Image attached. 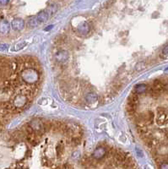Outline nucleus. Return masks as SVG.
<instances>
[{"label": "nucleus", "mask_w": 168, "mask_h": 169, "mask_svg": "<svg viewBox=\"0 0 168 169\" xmlns=\"http://www.w3.org/2000/svg\"><path fill=\"white\" fill-rule=\"evenodd\" d=\"M156 123L160 126H162L168 123V109L166 107H160L156 109Z\"/></svg>", "instance_id": "f257e3e1"}, {"label": "nucleus", "mask_w": 168, "mask_h": 169, "mask_svg": "<svg viewBox=\"0 0 168 169\" xmlns=\"http://www.w3.org/2000/svg\"><path fill=\"white\" fill-rule=\"evenodd\" d=\"M154 118H155V114L152 111H147L145 112H143L139 115L137 119H136V122L143 123L145 125H150L152 124L154 122Z\"/></svg>", "instance_id": "f03ea898"}, {"label": "nucleus", "mask_w": 168, "mask_h": 169, "mask_svg": "<svg viewBox=\"0 0 168 169\" xmlns=\"http://www.w3.org/2000/svg\"><path fill=\"white\" fill-rule=\"evenodd\" d=\"M126 158L127 157H126V155L124 152L116 150V152H115L114 157H113V162L116 164L117 166L122 165L123 162H125Z\"/></svg>", "instance_id": "7ed1b4c3"}, {"label": "nucleus", "mask_w": 168, "mask_h": 169, "mask_svg": "<svg viewBox=\"0 0 168 169\" xmlns=\"http://www.w3.org/2000/svg\"><path fill=\"white\" fill-rule=\"evenodd\" d=\"M151 87L153 88L159 94H161L166 91L165 90V86H164V84H163L162 81L161 80H155L153 81V84H152Z\"/></svg>", "instance_id": "20e7f679"}, {"label": "nucleus", "mask_w": 168, "mask_h": 169, "mask_svg": "<svg viewBox=\"0 0 168 169\" xmlns=\"http://www.w3.org/2000/svg\"><path fill=\"white\" fill-rule=\"evenodd\" d=\"M10 30V25L8 20H0V33L3 35H6Z\"/></svg>", "instance_id": "39448f33"}, {"label": "nucleus", "mask_w": 168, "mask_h": 169, "mask_svg": "<svg viewBox=\"0 0 168 169\" xmlns=\"http://www.w3.org/2000/svg\"><path fill=\"white\" fill-rule=\"evenodd\" d=\"M11 26L14 30H21L25 26V22L22 19L16 18L14 19L11 23Z\"/></svg>", "instance_id": "423d86ee"}, {"label": "nucleus", "mask_w": 168, "mask_h": 169, "mask_svg": "<svg viewBox=\"0 0 168 169\" xmlns=\"http://www.w3.org/2000/svg\"><path fill=\"white\" fill-rule=\"evenodd\" d=\"M124 169H134L135 168V162L132 157H127L125 162L122 165Z\"/></svg>", "instance_id": "0eeeda50"}, {"label": "nucleus", "mask_w": 168, "mask_h": 169, "mask_svg": "<svg viewBox=\"0 0 168 169\" xmlns=\"http://www.w3.org/2000/svg\"><path fill=\"white\" fill-rule=\"evenodd\" d=\"M105 156H106L105 147H98L93 153V157L96 159H101V158L104 157Z\"/></svg>", "instance_id": "6e6552de"}, {"label": "nucleus", "mask_w": 168, "mask_h": 169, "mask_svg": "<svg viewBox=\"0 0 168 169\" xmlns=\"http://www.w3.org/2000/svg\"><path fill=\"white\" fill-rule=\"evenodd\" d=\"M127 102L130 103V104H133L134 106H138V104H139V95L135 92H132L131 95L128 96Z\"/></svg>", "instance_id": "1a4fd4ad"}, {"label": "nucleus", "mask_w": 168, "mask_h": 169, "mask_svg": "<svg viewBox=\"0 0 168 169\" xmlns=\"http://www.w3.org/2000/svg\"><path fill=\"white\" fill-rule=\"evenodd\" d=\"M48 17H49V14H48V12L47 11L40 12V13L37 15V16H36L38 21H39L40 23H43V22L46 21V20H48Z\"/></svg>", "instance_id": "9d476101"}, {"label": "nucleus", "mask_w": 168, "mask_h": 169, "mask_svg": "<svg viewBox=\"0 0 168 169\" xmlns=\"http://www.w3.org/2000/svg\"><path fill=\"white\" fill-rule=\"evenodd\" d=\"M147 91V86L145 85V84H140V85H138L135 86V89H134V92L136 94H142L145 93V91Z\"/></svg>", "instance_id": "9b49d317"}, {"label": "nucleus", "mask_w": 168, "mask_h": 169, "mask_svg": "<svg viewBox=\"0 0 168 169\" xmlns=\"http://www.w3.org/2000/svg\"><path fill=\"white\" fill-rule=\"evenodd\" d=\"M39 24H40V22L38 21L37 18L32 17V18H30L29 20H28V22H27V25H28V27H29V28H35V27H36Z\"/></svg>", "instance_id": "f8f14e48"}, {"label": "nucleus", "mask_w": 168, "mask_h": 169, "mask_svg": "<svg viewBox=\"0 0 168 169\" xmlns=\"http://www.w3.org/2000/svg\"><path fill=\"white\" fill-rule=\"evenodd\" d=\"M42 126H43V130H44V133H47L49 131L52 130V121H49V120H46L44 123H42Z\"/></svg>", "instance_id": "ddd939ff"}, {"label": "nucleus", "mask_w": 168, "mask_h": 169, "mask_svg": "<svg viewBox=\"0 0 168 169\" xmlns=\"http://www.w3.org/2000/svg\"><path fill=\"white\" fill-rule=\"evenodd\" d=\"M64 152V145L63 142H60L57 145L56 147V152H57V156L58 157H61L63 156Z\"/></svg>", "instance_id": "4468645a"}, {"label": "nucleus", "mask_w": 168, "mask_h": 169, "mask_svg": "<svg viewBox=\"0 0 168 169\" xmlns=\"http://www.w3.org/2000/svg\"><path fill=\"white\" fill-rule=\"evenodd\" d=\"M137 109V106H134L133 104H130V103H127L126 105V111L129 114V115H134L135 112Z\"/></svg>", "instance_id": "2eb2a0df"}, {"label": "nucleus", "mask_w": 168, "mask_h": 169, "mask_svg": "<svg viewBox=\"0 0 168 169\" xmlns=\"http://www.w3.org/2000/svg\"><path fill=\"white\" fill-rule=\"evenodd\" d=\"M86 101L88 103H94L97 101V96L95 93H89L86 96Z\"/></svg>", "instance_id": "dca6fc26"}, {"label": "nucleus", "mask_w": 168, "mask_h": 169, "mask_svg": "<svg viewBox=\"0 0 168 169\" xmlns=\"http://www.w3.org/2000/svg\"><path fill=\"white\" fill-rule=\"evenodd\" d=\"M54 42H55V44L58 45V46L64 44V42H65V36L63 35L57 36L56 38L54 39Z\"/></svg>", "instance_id": "f3484780"}, {"label": "nucleus", "mask_w": 168, "mask_h": 169, "mask_svg": "<svg viewBox=\"0 0 168 169\" xmlns=\"http://www.w3.org/2000/svg\"><path fill=\"white\" fill-rule=\"evenodd\" d=\"M25 45H26V42H25V41H21V42H19V43L15 44V45L14 46V47L12 48V51H14V52L20 51V50L23 49Z\"/></svg>", "instance_id": "a211bd4d"}, {"label": "nucleus", "mask_w": 168, "mask_h": 169, "mask_svg": "<svg viewBox=\"0 0 168 169\" xmlns=\"http://www.w3.org/2000/svg\"><path fill=\"white\" fill-rule=\"evenodd\" d=\"M24 133L23 132H21V131H15L14 134H13V137H14V139L15 140H22L24 138Z\"/></svg>", "instance_id": "6ab92c4d"}, {"label": "nucleus", "mask_w": 168, "mask_h": 169, "mask_svg": "<svg viewBox=\"0 0 168 169\" xmlns=\"http://www.w3.org/2000/svg\"><path fill=\"white\" fill-rule=\"evenodd\" d=\"M65 53L64 52H59V53H58V54H57V58H58V61H64V60H65ZM66 57H67V55H66Z\"/></svg>", "instance_id": "aec40b11"}, {"label": "nucleus", "mask_w": 168, "mask_h": 169, "mask_svg": "<svg viewBox=\"0 0 168 169\" xmlns=\"http://www.w3.org/2000/svg\"><path fill=\"white\" fill-rule=\"evenodd\" d=\"M135 69H136L137 71H141V70H143L144 69H145V64L144 62H140L139 64H137L136 67H135Z\"/></svg>", "instance_id": "412c9836"}, {"label": "nucleus", "mask_w": 168, "mask_h": 169, "mask_svg": "<svg viewBox=\"0 0 168 169\" xmlns=\"http://www.w3.org/2000/svg\"><path fill=\"white\" fill-rule=\"evenodd\" d=\"M7 49H8V45H6V44L0 45V51H6Z\"/></svg>", "instance_id": "4be33fe9"}, {"label": "nucleus", "mask_w": 168, "mask_h": 169, "mask_svg": "<svg viewBox=\"0 0 168 169\" xmlns=\"http://www.w3.org/2000/svg\"><path fill=\"white\" fill-rule=\"evenodd\" d=\"M162 54L163 55H165V56H167L168 55V46H166V47L163 48Z\"/></svg>", "instance_id": "5701e85b"}, {"label": "nucleus", "mask_w": 168, "mask_h": 169, "mask_svg": "<svg viewBox=\"0 0 168 169\" xmlns=\"http://www.w3.org/2000/svg\"><path fill=\"white\" fill-rule=\"evenodd\" d=\"M160 168H161V169H168V163L165 162V163L161 164L160 166Z\"/></svg>", "instance_id": "b1692460"}, {"label": "nucleus", "mask_w": 168, "mask_h": 169, "mask_svg": "<svg viewBox=\"0 0 168 169\" xmlns=\"http://www.w3.org/2000/svg\"><path fill=\"white\" fill-rule=\"evenodd\" d=\"M0 4H9V1H0Z\"/></svg>", "instance_id": "393cba45"}, {"label": "nucleus", "mask_w": 168, "mask_h": 169, "mask_svg": "<svg viewBox=\"0 0 168 169\" xmlns=\"http://www.w3.org/2000/svg\"><path fill=\"white\" fill-rule=\"evenodd\" d=\"M51 28H52V25H49V27H48V28H46V30H50L51 29Z\"/></svg>", "instance_id": "a878e982"}, {"label": "nucleus", "mask_w": 168, "mask_h": 169, "mask_svg": "<svg viewBox=\"0 0 168 169\" xmlns=\"http://www.w3.org/2000/svg\"><path fill=\"white\" fill-rule=\"evenodd\" d=\"M104 169H112L111 167H106V168H105Z\"/></svg>", "instance_id": "bb28decb"}]
</instances>
